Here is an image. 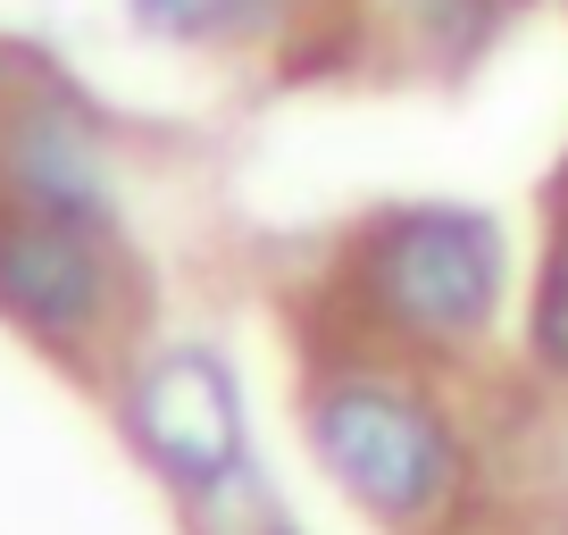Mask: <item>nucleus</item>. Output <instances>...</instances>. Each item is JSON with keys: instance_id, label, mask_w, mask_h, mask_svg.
I'll return each mask as SVG.
<instances>
[{"instance_id": "f257e3e1", "label": "nucleus", "mask_w": 568, "mask_h": 535, "mask_svg": "<svg viewBox=\"0 0 568 535\" xmlns=\"http://www.w3.org/2000/svg\"><path fill=\"white\" fill-rule=\"evenodd\" d=\"M310 444L335 468V485L352 502H368L376 518L409 527L452 494V435L444 418L409 402V393L376 385V376H335L310 402Z\"/></svg>"}, {"instance_id": "f03ea898", "label": "nucleus", "mask_w": 568, "mask_h": 535, "mask_svg": "<svg viewBox=\"0 0 568 535\" xmlns=\"http://www.w3.org/2000/svg\"><path fill=\"white\" fill-rule=\"evenodd\" d=\"M368 293L418 335H477L501 302V234L477 210H402L368 243Z\"/></svg>"}, {"instance_id": "7ed1b4c3", "label": "nucleus", "mask_w": 568, "mask_h": 535, "mask_svg": "<svg viewBox=\"0 0 568 535\" xmlns=\"http://www.w3.org/2000/svg\"><path fill=\"white\" fill-rule=\"evenodd\" d=\"M134 444L184 485V494H217V485L243 468V393H234V369L201 343H176L151 369L134 376Z\"/></svg>"}, {"instance_id": "20e7f679", "label": "nucleus", "mask_w": 568, "mask_h": 535, "mask_svg": "<svg viewBox=\"0 0 568 535\" xmlns=\"http://www.w3.org/2000/svg\"><path fill=\"white\" fill-rule=\"evenodd\" d=\"M109 251L92 218H59V210H0V310L18 326H34L42 343H84L109 319Z\"/></svg>"}, {"instance_id": "39448f33", "label": "nucleus", "mask_w": 568, "mask_h": 535, "mask_svg": "<svg viewBox=\"0 0 568 535\" xmlns=\"http://www.w3.org/2000/svg\"><path fill=\"white\" fill-rule=\"evenodd\" d=\"M9 193H18L26 210H59V218L109 226L101 160H92V143L75 125H59V118H26L18 134H9Z\"/></svg>"}, {"instance_id": "423d86ee", "label": "nucleus", "mask_w": 568, "mask_h": 535, "mask_svg": "<svg viewBox=\"0 0 568 535\" xmlns=\"http://www.w3.org/2000/svg\"><path fill=\"white\" fill-rule=\"evenodd\" d=\"M535 343H544L551 369H568V226L551 243V268H544V302H535Z\"/></svg>"}, {"instance_id": "0eeeda50", "label": "nucleus", "mask_w": 568, "mask_h": 535, "mask_svg": "<svg viewBox=\"0 0 568 535\" xmlns=\"http://www.w3.org/2000/svg\"><path fill=\"white\" fill-rule=\"evenodd\" d=\"M142 26H160V34H201L210 26V0H134Z\"/></svg>"}, {"instance_id": "6e6552de", "label": "nucleus", "mask_w": 568, "mask_h": 535, "mask_svg": "<svg viewBox=\"0 0 568 535\" xmlns=\"http://www.w3.org/2000/svg\"><path fill=\"white\" fill-rule=\"evenodd\" d=\"M276 18V0H210V26H260Z\"/></svg>"}]
</instances>
